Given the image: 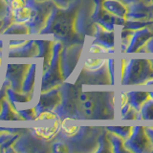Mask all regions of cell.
<instances>
[{
	"instance_id": "cell-1",
	"label": "cell",
	"mask_w": 153,
	"mask_h": 153,
	"mask_svg": "<svg viewBox=\"0 0 153 153\" xmlns=\"http://www.w3.org/2000/svg\"><path fill=\"white\" fill-rule=\"evenodd\" d=\"M75 7L59 8L56 6L44 29L39 33H53L56 39H60L64 43H69L75 36L74 18L76 16Z\"/></svg>"
},
{
	"instance_id": "cell-2",
	"label": "cell",
	"mask_w": 153,
	"mask_h": 153,
	"mask_svg": "<svg viewBox=\"0 0 153 153\" xmlns=\"http://www.w3.org/2000/svg\"><path fill=\"white\" fill-rule=\"evenodd\" d=\"M25 5L32 10V16L26 23L30 32L33 35L39 33L46 26L48 19L56 5L50 0H25Z\"/></svg>"
},
{
	"instance_id": "cell-3",
	"label": "cell",
	"mask_w": 153,
	"mask_h": 153,
	"mask_svg": "<svg viewBox=\"0 0 153 153\" xmlns=\"http://www.w3.org/2000/svg\"><path fill=\"white\" fill-rule=\"evenodd\" d=\"M62 50H63V45L61 44V42L59 41L55 43L54 49H53L51 64L47 71L42 75L41 92H45V91L56 87L57 85H60L62 81L64 80L60 67V57Z\"/></svg>"
},
{
	"instance_id": "cell-4",
	"label": "cell",
	"mask_w": 153,
	"mask_h": 153,
	"mask_svg": "<svg viewBox=\"0 0 153 153\" xmlns=\"http://www.w3.org/2000/svg\"><path fill=\"white\" fill-rule=\"evenodd\" d=\"M30 68L28 64H9L6 72V82L16 92L20 93L27 72Z\"/></svg>"
},
{
	"instance_id": "cell-5",
	"label": "cell",
	"mask_w": 153,
	"mask_h": 153,
	"mask_svg": "<svg viewBox=\"0 0 153 153\" xmlns=\"http://www.w3.org/2000/svg\"><path fill=\"white\" fill-rule=\"evenodd\" d=\"M61 91L57 89H50L45 92H41L39 102L37 106L35 107L36 114H38L44 110H55L61 102Z\"/></svg>"
},
{
	"instance_id": "cell-6",
	"label": "cell",
	"mask_w": 153,
	"mask_h": 153,
	"mask_svg": "<svg viewBox=\"0 0 153 153\" xmlns=\"http://www.w3.org/2000/svg\"><path fill=\"white\" fill-rule=\"evenodd\" d=\"M37 47H38V53L36 55L37 57H43V66H42V73H45L47 69L49 68L51 64L52 56H53V49H54L55 43L51 40H36Z\"/></svg>"
},
{
	"instance_id": "cell-7",
	"label": "cell",
	"mask_w": 153,
	"mask_h": 153,
	"mask_svg": "<svg viewBox=\"0 0 153 153\" xmlns=\"http://www.w3.org/2000/svg\"><path fill=\"white\" fill-rule=\"evenodd\" d=\"M38 53V47L36 40H29L26 44L17 48V49L11 50L9 54V57H32L36 56Z\"/></svg>"
},
{
	"instance_id": "cell-8",
	"label": "cell",
	"mask_w": 153,
	"mask_h": 153,
	"mask_svg": "<svg viewBox=\"0 0 153 153\" xmlns=\"http://www.w3.org/2000/svg\"><path fill=\"white\" fill-rule=\"evenodd\" d=\"M0 120L3 121H18V120H24L18 113L16 112L12 103L8 100L5 99L2 102V108L0 111Z\"/></svg>"
},
{
	"instance_id": "cell-9",
	"label": "cell",
	"mask_w": 153,
	"mask_h": 153,
	"mask_svg": "<svg viewBox=\"0 0 153 153\" xmlns=\"http://www.w3.org/2000/svg\"><path fill=\"white\" fill-rule=\"evenodd\" d=\"M36 64L30 65L25 79L22 85V93H32L33 92V88H35V82H36Z\"/></svg>"
},
{
	"instance_id": "cell-10",
	"label": "cell",
	"mask_w": 153,
	"mask_h": 153,
	"mask_svg": "<svg viewBox=\"0 0 153 153\" xmlns=\"http://www.w3.org/2000/svg\"><path fill=\"white\" fill-rule=\"evenodd\" d=\"M59 120H56V122L54 123L52 126L48 127H35L33 129L35 134L37 136V138H42L45 140H50L54 137L56 132L59 131Z\"/></svg>"
},
{
	"instance_id": "cell-11",
	"label": "cell",
	"mask_w": 153,
	"mask_h": 153,
	"mask_svg": "<svg viewBox=\"0 0 153 153\" xmlns=\"http://www.w3.org/2000/svg\"><path fill=\"white\" fill-rule=\"evenodd\" d=\"M14 22L18 23H27L32 16V10L28 6H23L16 10H12Z\"/></svg>"
},
{
	"instance_id": "cell-12",
	"label": "cell",
	"mask_w": 153,
	"mask_h": 153,
	"mask_svg": "<svg viewBox=\"0 0 153 153\" xmlns=\"http://www.w3.org/2000/svg\"><path fill=\"white\" fill-rule=\"evenodd\" d=\"M4 35H31L30 29L26 23L13 22L3 32Z\"/></svg>"
},
{
	"instance_id": "cell-13",
	"label": "cell",
	"mask_w": 153,
	"mask_h": 153,
	"mask_svg": "<svg viewBox=\"0 0 153 153\" xmlns=\"http://www.w3.org/2000/svg\"><path fill=\"white\" fill-rule=\"evenodd\" d=\"M80 127L79 126H68L67 123H65V122L61 123V126H60V129L62 131H63L67 137L69 138H72L76 136V134L79 132V129Z\"/></svg>"
},
{
	"instance_id": "cell-14",
	"label": "cell",
	"mask_w": 153,
	"mask_h": 153,
	"mask_svg": "<svg viewBox=\"0 0 153 153\" xmlns=\"http://www.w3.org/2000/svg\"><path fill=\"white\" fill-rule=\"evenodd\" d=\"M18 114L22 117L24 121H31V120H36V108H30L26 110H21L19 111Z\"/></svg>"
},
{
	"instance_id": "cell-15",
	"label": "cell",
	"mask_w": 153,
	"mask_h": 153,
	"mask_svg": "<svg viewBox=\"0 0 153 153\" xmlns=\"http://www.w3.org/2000/svg\"><path fill=\"white\" fill-rule=\"evenodd\" d=\"M104 64V60L102 59H87L85 61L84 67L86 69L90 70H96L97 68H100Z\"/></svg>"
},
{
	"instance_id": "cell-16",
	"label": "cell",
	"mask_w": 153,
	"mask_h": 153,
	"mask_svg": "<svg viewBox=\"0 0 153 153\" xmlns=\"http://www.w3.org/2000/svg\"><path fill=\"white\" fill-rule=\"evenodd\" d=\"M56 118V115L52 112L51 110H44L39 112L36 117V121H42V120H54Z\"/></svg>"
},
{
	"instance_id": "cell-17",
	"label": "cell",
	"mask_w": 153,
	"mask_h": 153,
	"mask_svg": "<svg viewBox=\"0 0 153 153\" xmlns=\"http://www.w3.org/2000/svg\"><path fill=\"white\" fill-rule=\"evenodd\" d=\"M9 87V85L8 83L6 82L5 83V81H4V83L2 85V88L0 89V111H1V108H2V102H3V100H5V98H6V96H7V88Z\"/></svg>"
},
{
	"instance_id": "cell-18",
	"label": "cell",
	"mask_w": 153,
	"mask_h": 153,
	"mask_svg": "<svg viewBox=\"0 0 153 153\" xmlns=\"http://www.w3.org/2000/svg\"><path fill=\"white\" fill-rule=\"evenodd\" d=\"M37 1H45V0H37ZM50 1H53L59 8H67L72 0H50Z\"/></svg>"
},
{
	"instance_id": "cell-19",
	"label": "cell",
	"mask_w": 153,
	"mask_h": 153,
	"mask_svg": "<svg viewBox=\"0 0 153 153\" xmlns=\"http://www.w3.org/2000/svg\"><path fill=\"white\" fill-rule=\"evenodd\" d=\"M8 3L6 0H0V19H3L7 13Z\"/></svg>"
},
{
	"instance_id": "cell-20",
	"label": "cell",
	"mask_w": 153,
	"mask_h": 153,
	"mask_svg": "<svg viewBox=\"0 0 153 153\" xmlns=\"http://www.w3.org/2000/svg\"><path fill=\"white\" fill-rule=\"evenodd\" d=\"M28 40H13V41H10V49L13 50V49H17V48L23 46L24 44H26Z\"/></svg>"
},
{
	"instance_id": "cell-21",
	"label": "cell",
	"mask_w": 153,
	"mask_h": 153,
	"mask_svg": "<svg viewBox=\"0 0 153 153\" xmlns=\"http://www.w3.org/2000/svg\"><path fill=\"white\" fill-rule=\"evenodd\" d=\"M53 146H54V149H53V150H54L55 152H65V151H68L66 145H64V143H56Z\"/></svg>"
},
{
	"instance_id": "cell-22",
	"label": "cell",
	"mask_w": 153,
	"mask_h": 153,
	"mask_svg": "<svg viewBox=\"0 0 153 153\" xmlns=\"http://www.w3.org/2000/svg\"><path fill=\"white\" fill-rule=\"evenodd\" d=\"M107 51L108 50L104 49V48H102V46L100 45H93L90 49V52L92 53H100V52H107Z\"/></svg>"
},
{
	"instance_id": "cell-23",
	"label": "cell",
	"mask_w": 153,
	"mask_h": 153,
	"mask_svg": "<svg viewBox=\"0 0 153 153\" xmlns=\"http://www.w3.org/2000/svg\"><path fill=\"white\" fill-rule=\"evenodd\" d=\"M128 102V98H127V95L123 93L122 94V100H121V103H122V107H123Z\"/></svg>"
},
{
	"instance_id": "cell-24",
	"label": "cell",
	"mask_w": 153,
	"mask_h": 153,
	"mask_svg": "<svg viewBox=\"0 0 153 153\" xmlns=\"http://www.w3.org/2000/svg\"><path fill=\"white\" fill-rule=\"evenodd\" d=\"M2 25H3V19H0V30H1Z\"/></svg>"
},
{
	"instance_id": "cell-25",
	"label": "cell",
	"mask_w": 153,
	"mask_h": 153,
	"mask_svg": "<svg viewBox=\"0 0 153 153\" xmlns=\"http://www.w3.org/2000/svg\"><path fill=\"white\" fill-rule=\"evenodd\" d=\"M1 61H2V59H1V56H0V68H1Z\"/></svg>"
},
{
	"instance_id": "cell-26",
	"label": "cell",
	"mask_w": 153,
	"mask_h": 153,
	"mask_svg": "<svg viewBox=\"0 0 153 153\" xmlns=\"http://www.w3.org/2000/svg\"><path fill=\"white\" fill-rule=\"evenodd\" d=\"M6 2H7V3H8V4H9V3H10V2H11V0H6Z\"/></svg>"
}]
</instances>
